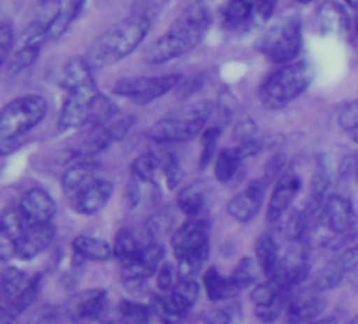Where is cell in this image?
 I'll return each mask as SVG.
<instances>
[{
  "label": "cell",
  "instance_id": "6da1fadb",
  "mask_svg": "<svg viewBox=\"0 0 358 324\" xmlns=\"http://www.w3.org/2000/svg\"><path fill=\"white\" fill-rule=\"evenodd\" d=\"M210 25H212L210 10L201 2L191 4L185 13H180L174 19V23L166 34H162L151 44H147L143 52V61L149 65H162L191 52L195 46L201 44Z\"/></svg>",
  "mask_w": 358,
  "mask_h": 324
},
{
  "label": "cell",
  "instance_id": "7a4b0ae2",
  "mask_svg": "<svg viewBox=\"0 0 358 324\" xmlns=\"http://www.w3.org/2000/svg\"><path fill=\"white\" fill-rule=\"evenodd\" d=\"M151 25L153 23L147 21L145 17L128 13L120 23L111 25L109 29L94 38V42L88 46L86 61L92 67H109L113 63L124 61L147 38Z\"/></svg>",
  "mask_w": 358,
  "mask_h": 324
},
{
  "label": "cell",
  "instance_id": "3957f363",
  "mask_svg": "<svg viewBox=\"0 0 358 324\" xmlns=\"http://www.w3.org/2000/svg\"><path fill=\"white\" fill-rule=\"evenodd\" d=\"M313 80H315L313 63L298 59L268 73L258 88V98L264 109L281 111L287 105H292L296 98H300L310 88Z\"/></svg>",
  "mask_w": 358,
  "mask_h": 324
},
{
  "label": "cell",
  "instance_id": "277c9868",
  "mask_svg": "<svg viewBox=\"0 0 358 324\" xmlns=\"http://www.w3.org/2000/svg\"><path fill=\"white\" fill-rule=\"evenodd\" d=\"M174 258L178 260V281H195L210 256V220L187 218L170 239Z\"/></svg>",
  "mask_w": 358,
  "mask_h": 324
},
{
  "label": "cell",
  "instance_id": "5b68a950",
  "mask_svg": "<svg viewBox=\"0 0 358 324\" xmlns=\"http://www.w3.org/2000/svg\"><path fill=\"white\" fill-rule=\"evenodd\" d=\"M214 105L210 101H201L189 107H182L162 119H157L147 136L149 140L157 145H178V142H189L195 136L203 134V130L210 126Z\"/></svg>",
  "mask_w": 358,
  "mask_h": 324
},
{
  "label": "cell",
  "instance_id": "8992f818",
  "mask_svg": "<svg viewBox=\"0 0 358 324\" xmlns=\"http://www.w3.org/2000/svg\"><path fill=\"white\" fill-rule=\"evenodd\" d=\"M258 50L275 65L298 61L302 52V23L294 15L275 19L258 38Z\"/></svg>",
  "mask_w": 358,
  "mask_h": 324
},
{
  "label": "cell",
  "instance_id": "52a82bcc",
  "mask_svg": "<svg viewBox=\"0 0 358 324\" xmlns=\"http://www.w3.org/2000/svg\"><path fill=\"white\" fill-rule=\"evenodd\" d=\"M48 111V103L40 94H23L8 101L0 113V142L8 145L34 130Z\"/></svg>",
  "mask_w": 358,
  "mask_h": 324
},
{
  "label": "cell",
  "instance_id": "ba28073f",
  "mask_svg": "<svg viewBox=\"0 0 358 324\" xmlns=\"http://www.w3.org/2000/svg\"><path fill=\"white\" fill-rule=\"evenodd\" d=\"M182 82V78L178 73H168V75H141V78H122L113 84V94L124 96L136 105H147L153 103L157 98H162L164 94H168L170 90H174L178 84Z\"/></svg>",
  "mask_w": 358,
  "mask_h": 324
},
{
  "label": "cell",
  "instance_id": "9c48e42d",
  "mask_svg": "<svg viewBox=\"0 0 358 324\" xmlns=\"http://www.w3.org/2000/svg\"><path fill=\"white\" fill-rule=\"evenodd\" d=\"M99 88L92 90H71L65 92L61 111H59V119L57 126L61 132H69V130H78L90 124V111H92V103L99 96Z\"/></svg>",
  "mask_w": 358,
  "mask_h": 324
},
{
  "label": "cell",
  "instance_id": "30bf717a",
  "mask_svg": "<svg viewBox=\"0 0 358 324\" xmlns=\"http://www.w3.org/2000/svg\"><path fill=\"white\" fill-rule=\"evenodd\" d=\"M308 268H310V260H308L306 245L298 243V247H292L289 251H285V256H281L268 281L275 287H279L283 293H289L294 287H298L304 281V277L308 274Z\"/></svg>",
  "mask_w": 358,
  "mask_h": 324
},
{
  "label": "cell",
  "instance_id": "8fae6325",
  "mask_svg": "<svg viewBox=\"0 0 358 324\" xmlns=\"http://www.w3.org/2000/svg\"><path fill=\"white\" fill-rule=\"evenodd\" d=\"M358 270V245L346 249L344 253L331 258L315 277L313 281V289L315 291H329L340 287L350 274H355Z\"/></svg>",
  "mask_w": 358,
  "mask_h": 324
},
{
  "label": "cell",
  "instance_id": "7c38bea8",
  "mask_svg": "<svg viewBox=\"0 0 358 324\" xmlns=\"http://www.w3.org/2000/svg\"><path fill=\"white\" fill-rule=\"evenodd\" d=\"M300 189H302V180L294 170H285L277 178L273 193H271V199H268V207H266V222L268 224H277L285 216V212L292 207L294 199L298 197Z\"/></svg>",
  "mask_w": 358,
  "mask_h": 324
},
{
  "label": "cell",
  "instance_id": "4fadbf2b",
  "mask_svg": "<svg viewBox=\"0 0 358 324\" xmlns=\"http://www.w3.org/2000/svg\"><path fill=\"white\" fill-rule=\"evenodd\" d=\"M264 197H266V180H254L227 203V214L233 220L248 224L258 216Z\"/></svg>",
  "mask_w": 358,
  "mask_h": 324
},
{
  "label": "cell",
  "instance_id": "5bb4252c",
  "mask_svg": "<svg viewBox=\"0 0 358 324\" xmlns=\"http://www.w3.org/2000/svg\"><path fill=\"white\" fill-rule=\"evenodd\" d=\"M55 239V226L50 224H40V222H27L21 239L15 243V251L13 258L17 260H34L36 256H40Z\"/></svg>",
  "mask_w": 358,
  "mask_h": 324
},
{
  "label": "cell",
  "instance_id": "9a60e30c",
  "mask_svg": "<svg viewBox=\"0 0 358 324\" xmlns=\"http://www.w3.org/2000/svg\"><path fill=\"white\" fill-rule=\"evenodd\" d=\"M107 306L105 289H84L67 300V314L71 321H94L103 316Z\"/></svg>",
  "mask_w": 358,
  "mask_h": 324
},
{
  "label": "cell",
  "instance_id": "2e32d148",
  "mask_svg": "<svg viewBox=\"0 0 358 324\" xmlns=\"http://www.w3.org/2000/svg\"><path fill=\"white\" fill-rule=\"evenodd\" d=\"M101 165L92 159H78L73 161L61 176V189L69 201H73L90 182L99 178Z\"/></svg>",
  "mask_w": 358,
  "mask_h": 324
},
{
  "label": "cell",
  "instance_id": "e0dca14e",
  "mask_svg": "<svg viewBox=\"0 0 358 324\" xmlns=\"http://www.w3.org/2000/svg\"><path fill=\"white\" fill-rule=\"evenodd\" d=\"M17 207L21 209L27 222H40V224H50L57 214V203L44 189L25 191Z\"/></svg>",
  "mask_w": 358,
  "mask_h": 324
},
{
  "label": "cell",
  "instance_id": "ac0fdd59",
  "mask_svg": "<svg viewBox=\"0 0 358 324\" xmlns=\"http://www.w3.org/2000/svg\"><path fill=\"white\" fill-rule=\"evenodd\" d=\"M113 195V184L105 178H96L94 182H90L71 203L73 212L80 216H94L99 214L111 199Z\"/></svg>",
  "mask_w": 358,
  "mask_h": 324
},
{
  "label": "cell",
  "instance_id": "d6986e66",
  "mask_svg": "<svg viewBox=\"0 0 358 324\" xmlns=\"http://www.w3.org/2000/svg\"><path fill=\"white\" fill-rule=\"evenodd\" d=\"M59 86L65 92L96 88V82L92 75V65L86 61V57H71L63 63V67L59 71Z\"/></svg>",
  "mask_w": 358,
  "mask_h": 324
},
{
  "label": "cell",
  "instance_id": "ffe728a7",
  "mask_svg": "<svg viewBox=\"0 0 358 324\" xmlns=\"http://www.w3.org/2000/svg\"><path fill=\"white\" fill-rule=\"evenodd\" d=\"M327 302L319 293H306L300 297H292L285 308V323L302 324L308 321H319V316L325 312Z\"/></svg>",
  "mask_w": 358,
  "mask_h": 324
},
{
  "label": "cell",
  "instance_id": "44dd1931",
  "mask_svg": "<svg viewBox=\"0 0 358 324\" xmlns=\"http://www.w3.org/2000/svg\"><path fill=\"white\" fill-rule=\"evenodd\" d=\"M27 226L25 216L19 207H10L2 214V228H0V256L2 262H8L15 251V243L21 239L23 230Z\"/></svg>",
  "mask_w": 358,
  "mask_h": 324
},
{
  "label": "cell",
  "instance_id": "7402d4cb",
  "mask_svg": "<svg viewBox=\"0 0 358 324\" xmlns=\"http://www.w3.org/2000/svg\"><path fill=\"white\" fill-rule=\"evenodd\" d=\"M317 19H319L321 31L327 36L344 38L350 31V19H348L344 6L338 2H323L317 8Z\"/></svg>",
  "mask_w": 358,
  "mask_h": 324
},
{
  "label": "cell",
  "instance_id": "603a6c76",
  "mask_svg": "<svg viewBox=\"0 0 358 324\" xmlns=\"http://www.w3.org/2000/svg\"><path fill=\"white\" fill-rule=\"evenodd\" d=\"M176 205L187 218H201L206 216L208 207V186L203 182H191L176 195Z\"/></svg>",
  "mask_w": 358,
  "mask_h": 324
},
{
  "label": "cell",
  "instance_id": "cb8c5ba5",
  "mask_svg": "<svg viewBox=\"0 0 358 324\" xmlns=\"http://www.w3.org/2000/svg\"><path fill=\"white\" fill-rule=\"evenodd\" d=\"M334 159L329 153L319 155L317 165H315V174H313V184H310V201L317 205H323V201L329 197V186L334 182Z\"/></svg>",
  "mask_w": 358,
  "mask_h": 324
},
{
  "label": "cell",
  "instance_id": "d4e9b609",
  "mask_svg": "<svg viewBox=\"0 0 358 324\" xmlns=\"http://www.w3.org/2000/svg\"><path fill=\"white\" fill-rule=\"evenodd\" d=\"M243 155L239 149H220L214 159V176L220 184H233L243 172Z\"/></svg>",
  "mask_w": 358,
  "mask_h": 324
},
{
  "label": "cell",
  "instance_id": "484cf974",
  "mask_svg": "<svg viewBox=\"0 0 358 324\" xmlns=\"http://www.w3.org/2000/svg\"><path fill=\"white\" fill-rule=\"evenodd\" d=\"M201 283H203V291H206L208 300L214 304L231 302L239 293V289L231 281V277H222L218 272V268H208L201 277Z\"/></svg>",
  "mask_w": 358,
  "mask_h": 324
},
{
  "label": "cell",
  "instance_id": "4316f807",
  "mask_svg": "<svg viewBox=\"0 0 358 324\" xmlns=\"http://www.w3.org/2000/svg\"><path fill=\"white\" fill-rule=\"evenodd\" d=\"M71 251L73 256L86 262H107L113 258V245H109L103 239L86 237V235H78L71 241Z\"/></svg>",
  "mask_w": 358,
  "mask_h": 324
},
{
  "label": "cell",
  "instance_id": "83f0119b",
  "mask_svg": "<svg viewBox=\"0 0 358 324\" xmlns=\"http://www.w3.org/2000/svg\"><path fill=\"white\" fill-rule=\"evenodd\" d=\"M279 260H281V253H279V245H277L275 237L271 233L260 235L256 241V262L260 266V272L266 279L275 272Z\"/></svg>",
  "mask_w": 358,
  "mask_h": 324
},
{
  "label": "cell",
  "instance_id": "f1b7e54d",
  "mask_svg": "<svg viewBox=\"0 0 358 324\" xmlns=\"http://www.w3.org/2000/svg\"><path fill=\"white\" fill-rule=\"evenodd\" d=\"M27 277H25V272L23 270H19V268H10V266H4V270H2V285H0V289H2V312H6L10 306H13V302L19 297V293L25 289V285H27Z\"/></svg>",
  "mask_w": 358,
  "mask_h": 324
},
{
  "label": "cell",
  "instance_id": "f546056e",
  "mask_svg": "<svg viewBox=\"0 0 358 324\" xmlns=\"http://www.w3.org/2000/svg\"><path fill=\"white\" fill-rule=\"evenodd\" d=\"M141 249H143V243L126 228H122L117 235H115V241H113V258L120 262V266H130L132 262H136V258L141 256Z\"/></svg>",
  "mask_w": 358,
  "mask_h": 324
},
{
  "label": "cell",
  "instance_id": "4dcf8cb0",
  "mask_svg": "<svg viewBox=\"0 0 358 324\" xmlns=\"http://www.w3.org/2000/svg\"><path fill=\"white\" fill-rule=\"evenodd\" d=\"M40 48L42 46H27V44H19V48L4 61V73H6V80H13L17 75H21L25 69H29L38 54H40Z\"/></svg>",
  "mask_w": 358,
  "mask_h": 324
},
{
  "label": "cell",
  "instance_id": "1f68e13d",
  "mask_svg": "<svg viewBox=\"0 0 358 324\" xmlns=\"http://www.w3.org/2000/svg\"><path fill=\"white\" fill-rule=\"evenodd\" d=\"M153 316L151 306L130 302V300H120L115 306V324H149Z\"/></svg>",
  "mask_w": 358,
  "mask_h": 324
},
{
  "label": "cell",
  "instance_id": "d6a6232c",
  "mask_svg": "<svg viewBox=\"0 0 358 324\" xmlns=\"http://www.w3.org/2000/svg\"><path fill=\"white\" fill-rule=\"evenodd\" d=\"M151 310L164 324H182L185 316H187L180 308L174 306V302L170 300L168 293L151 295Z\"/></svg>",
  "mask_w": 358,
  "mask_h": 324
},
{
  "label": "cell",
  "instance_id": "836d02e7",
  "mask_svg": "<svg viewBox=\"0 0 358 324\" xmlns=\"http://www.w3.org/2000/svg\"><path fill=\"white\" fill-rule=\"evenodd\" d=\"M168 295L176 308H180L185 314H189V310L199 300V285H197V281H178Z\"/></svg>",
  "mask_w": 358,
  "mask_h": 324
},
{
  "label": "cell",
  "instance_id": "e575fe53",
  "mask_svg": "<svg viewBox=\"0 0 358 324\" xmlns=\"http://www.w3.org/2000/svg\"><path fill=\"white\" fill-rule=\"evenodd\" d=\"M130 172H132L134 178L153 184L157 172H162V159H159V155H155V153H143V155H138V157L132 161Z\"/></svg>",
  "mask_w": 358,
  "mask_h": 324
},
{
  "label": "cell",
  "instance_id": "d590c367",
  "mask_svg": "<svg viewBox=\"0 0 358 324\" xmlns=\"http://www.w3.org/2000/svg\"><path fill=\"white\" fill-rule=\"evenodd\" d=\"M222 128L216 124H210L201 134V153H199V168L206 170L218 155V140H220Z\"/></svg>",
  "mask_w": 358,
  "mask_h": 324
},
{
  "label": "cell",
  "instance_id": "8d00e7d4",
  "mask_svg": "<svg viewBox=\"0 0 358 324\" xmlns=\"http://www.w3.org/2000/svg\"><path fill=\"white\" fill-rule=\"evenodd\" d=\"M40 283H42V277L40 274H36V277H31L29 281H27V285H25V289L19 293V297L13 302V306L4 312V318H15L17 314H21L23 310H27L31 304H34V300L38 297V291H40Z\"/></svg>",
  "mask_w": 358,
  "mask_h": 324
},
{
  "label": "cell",
  "instance_id": "74e56055",
  "mask_svg": "<svg viewBox=\"0 0 358 324\" xmlns=\"http://www.w3.org/2000/svg\"><path fill=\"white\" fill-rule=\"evenodd\" d=\"M252 15H254V6L245 4L243 0H227V4L222 6L224 27H239L245 21H250Z\"/></svg>",
  "mask_w": 358,
  "mask_h": 324
},
{
  "label": "cell",
  "instance_id": "f35d334b",
  "mask_svg": "<svg viewBox=\"0 0 358 324\" xmlns=\"http://www.w3.org/2000/svg\"><path fill=\"white\" fill-rule=\"evenodd\" d=\"M256 268H260L256 260H252V258H241V260L235 264V268H233V272H231L229 277H231V281L237 285V289L243 291V289H248V287H252V285L256 283V274H258Z\"/></svg>",
  "mask_w": 358,
  "mask_h": 324
},
{
  "label": "cell",
  "instance_id": "ab89813d",
  "mask_svg": "<svg viewBox=\"0 0 358 324\" xmlns=\"http://www.w3.org/2000/svg\"><path fill=\"white\" fill-rule=\"evenodd\" d=\"M162 159V172H164V178L168 182V189H176L182 180V170H180V161L174 153L166 151L159 155Z\"/></svg>",
  "mask_w": 358,
  "mask_h": 324
},
{
  "label": "cell",
  "instance_id": "60d3db41",
  "mask_svg": "<svg viewBox=\"0 0 358 324\" xmlns=\"http://www.w3.org/2000/svg\"><path fill=\"white\" fill-rule=\"evenodd\" d=\"M168 2L170 0H134L132 6H130V13H134L138 17H145L147 21L153 23Z\"/></svg>",
  "mask_w": 358,
  "mask_h": 324
},
{
  "label": "cell",
  "instance_id": "b9f144b4",
  "mask_svg": "<svg viewBox=\"0 0 358 324\" xmlns=\"http://www.w3.org/2000/svg\"><path fill=\"white\" fill-rule=\"evenodd\" d=\"M340 126L350 134V138L358 142V98L348 103L342 111H340Z\"/></svg>",
  "mask_w": 358,
  "mask_h": 324
},
{
  "label": "cell",
  "instance_id": "7bdbcfd3",
  "mask_svg": "<svg viewBox=\"0 0 358 324\" xmlns=\"http://www.w3.org/2000/svg\"><path fill=\"white\" fill-rule=\"evenodd\" d=\"M203 321L208 324H233L237 318L233 306H218L214 310H208L203 314Z\"/></svg>",
  "mask_w": 358,
  "mask_h": 324
},
{
  "label": "cell",
  "instance_id": "ee69618b",
  "mask_svg": "<svg viewBox=\"0 0 358 324\" xmlns=\"http://www.w3.org/2000/svg\"><path fill=\"white\" fill-rule=\"evenodd\" d=\"M13 42H15L13 25H10L8 19H2V25H0V57H2V61H6L10 57Z\"/></svg>",
  "mask_w": 358,
  "mask_h": 324
},
{
  "label": "cell",
  "instance_id": "f6af8a7d",
  "mask_svg": "<svg viewBox=\"0 0 358 324\" xmlns=\"http://www.w3.org/2000/svg\"><path fill=\"white\" fill-rule=\"evenodd\" d=\"M155 283H157V289H159V293H170L172 289H174V270H172V266L170 264H162L159 266V270H157V274H155Z\"/></svg>",
  "mask_w": 358,
  "mask_h": 324
},
{
  "label": "cell",
  "instance_id": "bcb514c9",
  "mask_svg": "<svg viewBox=\"0 0 358 324\" xmlns=\"http://www.w3.org/2000/svg\"><path fill=\"white\" fill-rule=\"evenodd\" d=\"M235 136L239 138V145H241V142L256 140V124H254V119L243 117V119L235 126Z\"/></svg>",
  "mask_w": 358,
  "mask_h": 324
},
{
  "label": "cell",
  "instance_id": "7dc6e473",
  "mask_svg": "<svg viewBox=\"0 0 358 324\" xmlns=\"http://www.w3.org/2000/svg\"><path fill=\"white\" fill-rule=\"evenodd\" d=\"M313 324H340L336 318H321V321H317V323Z\"/></svg>",
  "mask_w": 358,
  "mask_h": 324
},
{
  "label": "cell",
  "instance_id": "c3c4849f",
  "mask_svg": "<svg viewBox=\"0 0 358 324\" xmlns=\"http://www.w3.org/2000/svg\"><path fill=\"white\" fill-rule=\"evenodd\" d=\"M243 2H245V4H250V6H254V13H256V6H258V2H260V0H243Z\"/></svg>",
  "mask_w": 358,
  "mask_h": 324
},
{
  "label": "cell",
  "instance_id": "681fc988",
  "mask_svg": "<svg viewBox=\"0 0 358 324\" xmlns=\"http://www.w3.org/2000/svg\"><path fill=\"white\" fill-rule=\"evenodd\" d=\"M346 4H350V6H358V0H346Z\"/></svg>",
  "mask_w": 358,
  "mask_h": 324
},
{
  "label": "cell",
  "instance_id": "f907efd6",
  "mask_svg": "<svg viewBox=\"0 0 358 324\" xmlns=\"http://www.w3.org/2000/svg\"><path fill=\"white\" fill-rule=\"evenodd\" d=\"M296 2H300V4H308V2H313V0H296Z\"/></svg>",
  "mask_w": 358,
  "mask_h": 324
},
{
  "label": "cell",
  "instance_id": "816d5d0a",
  "mask_svg": "<svg viewBox=\"0 0 358 324\" xmlns=\"http://www.w3.org/2000/svg\"><path fill=\"white\" fill-rule=\"evenodd\" d=\"M2 324H13V323H10V318H4V321H2Z\"/></svg>",
  "mask_w": 358,
  "mask_h": 324
},
{
  "label": "cell",
  "instance_id": "f5cc1de1",
  "mask_svg": "<svg viewBox=\"0 0 358 324\" xmlns=\"http://www.w3.org/2000/svg\"><path fill=\"white\" fill-rule=\"evenodd\" d=\"M355 31H357V40H358V17H357V25H355Z\"/></svg>",
  "mask_w": 358,
  "mask_h": 324
},
{
  "label": "cell",
  "instance_id": "db71d44e",
  "mask_svg": "<svg viewBox=\"0 0 358 324\" xmlns=\"http://www.w3.org/2000/svg\"><path fill=\"white\" fill-rule=\"evenodd\" d=\"M350 324H358V316H355V318H352V323Z\"/></svg>",
  "mask_w": 358,
  "mask_h": 324
},
{
  "label": "cell",
  "instance_id": "11a10c76",
  "mask_svg": "<svg viewBox=\"0 0 358 324\" xmlns=\"http://www.w3.org/2000/svg\"><path fill=\"white\" fill-rule=\"evenodd\" d=\"M357 178H358V159H357Z\"/></svg>",
  "mask_w": 358,
  "mask_h": 324
}]
</instances>
